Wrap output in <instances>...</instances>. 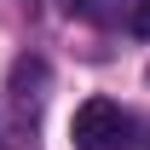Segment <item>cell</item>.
Returning a JSON list of instances; mask_svg holds the SVG:
<instances>
[{"label":"cell","mask_w":150,"mask_h":150,"mask_svg":"<svg viewBox=\"0 0 150 150\" xmlns=\"http://www.w3.org/2000/svg\"><path fill=\"white\" fill-rule=\"evenodd\" d=\"M127 133H133V121H127V110H121L115 98H87V104L75 110V121H69L75 150H121Z\"/></svg>","instance_id":"6da1fadb"},{"label":"cell","mask_w":150,"mask_h":150,"mask_svg":"<svg viewBox=\"0 0 150 150\" xmlns=\"http://www.w3.org/2000/svg\"><path fill=\"white\" fill-rule=\"evenodd\" d=\"M46 87H52V69H46V58H18V64H12V87H6V93L18 98V110L29 115V121H35L40 115V104H46Z\"/></svg>","instance_id":"7a4b0ae2"},{"label":"cell","mask_w":150,"mask_h":150,"mask_svg":"<svg viewBox=\"0 0 150 150\" xmlns=\"http://www.w3.org/2000/svg\"><path fill=\"white\" fill-rule=\"evenodd\" d=\"M75 18H87V23H115L121 18V0H64Z\"/></svg>","instance_id":"3957f363"},{"label":"cell","mask_w":150,"mask_h":150,"mask_svg":"<svg viewBox=\"0 0 150 150\" xmlns=\"http://www.w3.org/2000/svg\"><path fill=\"white\" fill-rule=\"evenodd\" d=\"M127 35L150 40V0H127Z\"/></svg>","instance_id":"277c9868"}]
</instances>
